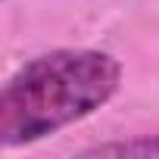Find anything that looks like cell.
I'll use <instances>...</instances> for the list:
<instances>
[{"mask_svg": "<svg viewBox=\"0 0 159 159\" xmlns=\"http://www.w3.org/2000/svg\"><path fill=\"white\" fill-rule=\"evenodd\" d=\"M122 84V66L106 50H50L10 75L0 94V143H38L106 106Z\"/></svg>", "mask_w": 159, "mask_h": 159, "instance_id": "6da1fadb", "label": "cell"}, {"mask_svg": "<svg viewBox=\"0 0 159 159\" xmlns=\"http://www.w3.org/2000/svg\"><path fill=\"white\" fill-rule=\"evenodd\" d=\"M81 156H150L159 159V134H143V137H131V140H112V143H97L81 150Z\"/></svg>", "mask_w": 159, "mask_h": 159, "instance_id": "7a4b0ae2", "label": "cell"}]
</instances>
